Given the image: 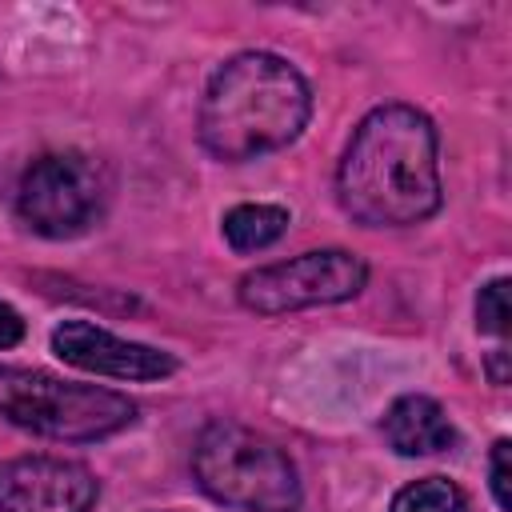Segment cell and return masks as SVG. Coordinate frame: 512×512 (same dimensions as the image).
I'll use <instances>...</instances> for the list:
<instances>
[{"instance_id": "6da1fadb", "label": "cell", "mask_w": 512, "mask_h": 512, "mask_svg": "<svg viewBox=\"0 0 512 512\" xmlns=\"http://www.w3.org/2000/svg\"><path fill=\"white\" fill-rule=\"evenodd\" d=\"M336 200L364 228H408L440 212V136L412 104L372 108L336 168Z\"/></svg>"}, {"instance_id": "7a4b0ae2", "label": "cell", "mask_w": 512, "mask_h": 512, "mask_svg": "<svg viewBox=\"0 0 512 512\" xmlns=\"http://www.w3.org/2000/svg\"><path fill=\"white\" fill-rule=\"evenodd\" d=\"M308 116L312 88L296 64L276 52H240L208 76L196 132L208 156L244 164L288 148Z\"/></svg>"}, {"instance_id": "3957f363", "label": "cell", "mask_w": 512, "mask_h": 512, "mask_svg": "<svg viewBox=\"0 0 512 512\" xmlns=\"http://www.w3.org/2000/svg\"><path fill=\"white\" fill-rule=\"evenodd\" d=\"M192 476L208 500L236 512H296L304 496L288 452L232 420H212L196 436Z\"/></svg>"}, {"instance_id": "277c9868", "label": "cell", "mask_w": 512, "mask_h": 512, "mask_svg": "<svg viewBox=\"0 0 512 512\" xmlns=\"http://www.w3.org/2000/svg\"><path fill=\"white\" fill-rule=\"evenodd\" d=\"M0 416L48 440L92 444L124 432L136 420V404L112 388L76 384L40 368L0 364Z\"/></svg>"}, {"instance_id": "5b68a950", "label": "cell", "mask_w": 512, "mask_h": 512, "mask_svg": "<svg viewBox=\"0 0 512 512\" xmlns=\"http://www.w3.org/2000/svg\"><path fill=\"white\" fill-rule=\"evenodd\" d=\"M108 204V176L84 152H48L32 160L16 188L20 220L48 240L88 232Z\"/></svg>"}, {"instance_id": "8992f818", "label": "cell", "mask_w": 512, "mask_h": 512, "mask_svg": "<svg viewBox=\"0 0 512 512\" xmlns=\"http://www.w3.org/2000/svg\"><path fill=\"white\" fill-rule=\"evenodd\" d=\"M368 264L348 248H312L292 260L252 268L236 284V300L256 316H284L316 304H340L360 296Z\"/></svg>"}, {"instance_id": "52a82bcc", "label": "cell", "mask_w": 512, "mask_h": 512, "mask_svg": "<svg viewBox=\"0 0 512 512\" xmlns=\"http://www.w3.org/2000/svg\"><path fill=\"white\" fill-rule=\"evenodd\" d=\"M100 480L80 460L16 456L0 464V512H92Z\"/></svg>"}, {"instance_id": "ba28073f", "label": "cell", "mask_w": 512, "mask_h": 512, "mask_svg": "<svg viewBox=\"0 0 512 512\" xmlns=\"http://www.w3.org/2000/svg\"><path fill=\"white\" fill-rule=\"evenodd\" d=\"M52 352L92 376H112V380H164L176 372V356L160 352L152 344H136L124 336H112L100 324L88 320H64L52 328Z\"/></svg>"}, {"instance_id": "9c48e42d", "label": "cell", "mask_w": 512, "mask_h": 512, "mask_svg": "<svg viewBox=\"0 0 512 512\" xmlns=\"http://www.w3.org/2000/svg\"><path fill=\"white\" fill-rule=\"evenodd\" d=\"M380 428H384V440L400 456H432V452H448L456 444V428H452L448 412L432 396H420V392L392 400Z\"/></svg>"}, {"instance_id": "30bf717a", "label": "cell", "mask_w": 512, "mask_h": 512, "mask_svg": "<svg viewBox=\"0 0 512 512\" xmlns=\"http://www.w3.org/2000/svg\"><path fill=\"white\" fill-rule=\"evenodd\" d=\"M288 224H292V216L280 204H236L224 212L220 232L232 252H260V248L276 244L288 232Z\"/></svg>"}, {"instance_id": "8fae6325", "label": "cell", "mask_w": 512, "mask_h": 512, "mask_svg": "<svg viewBox=\"0 0 512 512\" xmlns=\"http://www.w3.org/2000/svg\"><path fill=\"white\" fill-rule=\"evenodd\" d=\"M392 512H468L464 492L444 476H424L392 496Z\"/></svg>"}, {"instance_id": "7c38bea8", "label": "cell", "mask_w": 512, "mask_h": 512, "mask_svg": "<svg viewBox=\"0 0 512 512\" xmlns=\"http://www.w3.org/2000/svg\"><path fill=\"white\" fill-rule=\"evenodd\" d=\"M476 328L484 332V336H508V280L504 276H496L492 284H484L480 288V296H476Z\"/></svg>"}, {"instance_id": "4fadbf2b", "label": "cell", "mask_w": 512, "mask_h": 512, "mask_svg": "<svg viewBox=\"0 0 512 512\" xmlns=\"http://www.w3.org/2000/svg\"><path fill=\"white\" fill-rule=\"evenodd\" d=\"M508 456H512V444L508 440H496L492 444V456H488V488H492L500 512H512V488H508L512 464H508Z\"/></svg>"}, {"instance_id": "5bb4252c", "label": "cell", "mask_w": 512, "mask_h": 512, "mask_svg": "<svg viewBox=\"0 0 512 512\" xmlns=\"http://www.w3.org/2000/svg\"><path fill=\"white\" fill-rule=\"evenodd\" d=\"M20 340H24V320H20V312L0 300V352L12 348V344H20Z\"/></svg>"}, {"instance_id": "9a60e30c", "label": "cell", "mask_w": 512, "mask_h": 512, "mask_svg": "<svg viewBox=\"0 0 512 512\" xmlns=\"http://www.w3.org/2000/svg\"><path fill=\"white\" fill-rule=\"evenodd\" d=\"M488 380L500 384V388L508 384V348H504V344L488 352Z\"/></svg>"}]
</instances>
